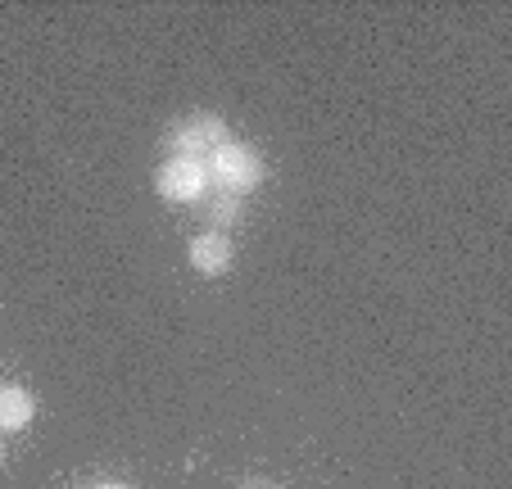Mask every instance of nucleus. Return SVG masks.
<instances>
[{"instance_id":"obj_1","label":"nucleus","mask_w":512,"mask_h":489,"mask_svg":"<svg viewBox=\"0 0 512 489\" xmlns=\"http://www.w3.org/2000/svg\"><path fill=\"white\" fill-rule=\"evenodd\" d=\"M204 163H209V186H218V191H227V195H250L254 186L268 177L263 154L254 150V145H245V141L218 145Z\"/></svg>"},{"instance_id":"obj_2","label":"nucleus","mask_w":512,"mask_h":489,"mask_svg":"<svg viewBox=\"0 0 512 489\" xmlns=\"http://www.w3.org/2000/svg\"><path fill=\"white\" fill-rule=\"evenodd\" d=\"M168 154H182V159H209L218 145L232 141V127L223 114H186L168 127Z\"/></svg>"},{"instance_id":"obj_3","label":"nucleus","mask_w":512,"mask_h":489,"mask_svg":"<svg viewBox=\"0 0 512 489\" xmlns=\"http://www.w3.org/2000/svg\"><path fill=\"white\" fill-rule=\"evenodd\" d=\"M155 191H159V200H168V204L204 200V191H209V163L168 154V163H159V173H155Z\"/></svg>"},{"instance_id":"obj_4","label":"nucleus","mask_w":512,"mask_h":489,"mask_svg":"<svg viewBox=\"0 0 512 489\" xmlns=\"http://www.w3.org/2000/svg\"><path fill=\"white\" fill-rule=\"evenodd\" d=\"M186 259H191V268L200 272V277H223L236 259L232 236H227V231H213V227L200 231V236H191V245H186Z\"/></svg>"},{"instance_id":"obj_5","label":"nucleus","mask_w":512,"mask_h":489,"mask_svg":"<svg viewBox=\"0 0 512 489\" xmlns=\"http://www.w3.org/2000/svg\"><path fill=\"white\" fill-rule=\"evenodd\" d=\"M37 417V394L23 385H5L0 390V435H14Z\"/></svg>"},{"instance_id":"obj_6","label":"nucleus","mask_w":512,"mask_h":489,"mask_svg":"<svg viewBox=\"0 0 512 489\" xmlns=\"http://www.w3.org/2000/svg\"><path fill=\"white\" fill-rule=\"evenodd\" d=\"M204 218H209V227H213V231L236 227V222H241V195L218 191L209 204H204Z\"/></svg>"},{"instance_id":"obj_7","label":"nucleus","mask_w":512,"mask_h":489,"mask_svg":"<svg viewBox=\"0 0 512 489\" xmlns=\"http://www.w3.org/2000/svg\"><path fill=\"white\" fill-rule=\"evenodd\" d=\"M91 489H132V485H118V480H100V485H91Z\"/></svg>"},{"instance_id":"obj_8","label":"nucleus","mask_w":512,"mask_h":489,"mask_svg":"<svg viewBox=\"0 0 512 489\" xmlns=\"http://www.w3.org/2000/svg\"><path fill=\"white\" fill-rule=\"evenodd\" d=\"M0 471H5V444H0Z\"/></svg>"}]
</instances>
